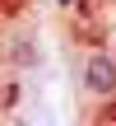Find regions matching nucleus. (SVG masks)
<instances>
[{"mask_svg": "<svg viewBox=\"0 0 116 126\" xmlns=\"http://www.w3.org/2000/svg\"><path fill=\"white\" fill-rule=\"evenodd\" d=\"M79 84H84V94H93V98H112L116 94V56L112 51H93V56L84 61V70H79Z\"/></svg>", "mask_w": 116, "mask_h": 126, "instance_id": "obj_1", "label": "nucleus"}, {"mask_svg": "<svg viewBox=\"0 0 116 126\" xmlns=\"http://www.w3.org/2000/svg\"><path fill=\"white\" fill-rule=\"evenodd\" d=\"M56 5H74V0H56Z\"/></svg>", "mask_w": 116, "mask_h": 126, "instance_id": "obj_2", "label": "nucleus"}]
</instances>
